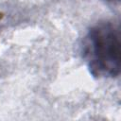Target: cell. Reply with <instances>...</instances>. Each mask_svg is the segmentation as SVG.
Here are the masks:
<instances>
[{
  "label": "cell",
  "instance_id": "obj_1",
  "mask_svg": "<svg viewBox=\"0 0 121 121\" xmlns=\"http://www.w3.org/2000/svg\"><path fill=\"white\" fill-rule=\"evenodd\" d=\"M83 58L91 74L97 78H115L120 73L121 43L116 26L98 23L83 39Z\"/></svg>",
  "mask_w": 121,
  "mask_h": 121
},
{
  "label": "cell",
  "instance_id": "obj_2",
  "mask_svg": "<svg viewBox=\"0 0 121 121\" xmlns=\"http://www.w3.org/2000/svg\"><path fill=\"white\" fill-rule=\"evenodd\" d=\"M109 1H114V0H109ZM116 1H119V0H116Z\"/></svg>",
  "mask_w": 121,
  "mask_h": 121
}]
</instances>
